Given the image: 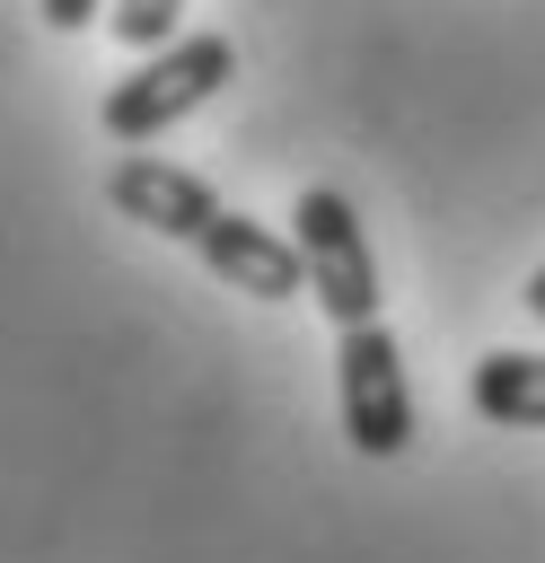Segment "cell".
Returning <instances> with one entry per match:
<instances>
[{"label":"cell","mask_w":545,"mask_h":563,"mask_svg":"<svg viewBox=\"0 0 545 563\" xmlns=\"http://www.w3.org/2000/svg\"><path fill=\"white\" fill-rule=\"evenodd\" d=\"M229 79H237V44L229 35H176L167 53H141V70H123L97 97V123H105V141H132L141 150L167 123H185L193 106H211Z\"/></svg>","instance_id":"1"},{"label":"cell","mask_w":545,"mask_h":563,"mask_svg":"<svg viewBox=\"0 0 545 563\" xmlns=\"http://www.w3.org/2000/svg\"><path fill=\"white\" fill-rule=\"evenodd\" d=\"M290 238H299V255H308V299L334 317V334H352V325H378V255H369V229H360V211L334 194V185H308L299 202H290Z\"/></svg>","instance_id":"2"},{"label":"cell","mask_w":545,"mask_h":563,"mask_svg":"<svg viewBox=\"0 0 545 563\" xmlns=\"http://www.w3.org/2000/svg\"><path fill=\"white\" fill-rule=\"evenodd\" d=\"M334 396H343V440L360 457H396L413 440V387L387 325H352L334 343Z\"/></svg>","instance_id":"3"},{"label":"cell","mask_w":545,"mask_h":563,"mask_svg":"<svg viewBox=\"0 0 545 563\" xmlns=\"http://www.w3.org/2000/svg\"><path fill=\"white\" fill-rule=\"evenodd\" d=\"M105 202H114L123 220L176 238V246H202V229L229 211V202L211 194V176H193V167H176V158H158V150L114 158V167H105Z\"/></svg>","instance_id":"4"},{"label":"cell","mask_w":545,"mask_h":563,"mask_svg":"<svg viewBox=\"0 0 545 563\" xmlns=\"http://www.w3.org/2000/svg\"><path fill=\"white\" fill-rule=\"evenodd\" d=\"M193 255H202L229 290H246V299H299V290H308L299 238H281V229H264V220H246V211H220Z\"/></svg>","instance_id":"5"},{"label":"cell","mask_w":545,"mask_h":563,"mask_svg":"<svg viewBox=\"0 0 545 563\" xmlns=\"http://www.w3.org/2000/svg\"><path fill=\"white\" fill-rule=\"evenodd\" d=\"M466 405L501 431H545V352H483L466 369Z\"/></svg>","instance_id":"6"},{"label":"cell","mask_w":545,"mask_h":563,"mask_svg":"<svg viewBox=\"0 0 545 563\" xmlns=\"http://www.w3.org/2000/svg\"><path fill=\"white\" fill-rule=\"evenodd\" d=\"M105 26H114L132 53H167L176 26H185V0H105Z\"/></svg>","instance_id":"7"},{"label":"cell","mask_w":545,"mask_h":563,"mask_svg":"<svg viewBox=\"0 0 545 563\" xmlns=\"http://www.w3.org/2000/svg\"><path fill=\"white\" fill-rule=\"evenodd\" d=\"M35 9H44V26H62V35H79V26H88V18L105 9V0H35Z\"/></svg>","instance_id":"8"},{"label":"cell","mask_w":545,"mask_h":563,"mask_svg":"<svg viewBox=\"0 0 545 563\" xmlns=\"http://www.w3.org/2000/svg\"><path fill=\"white\" fill-rule=\"evenodd\" d=\"M527 317H545V264L527 273Z\"/></svg>","instance_id":"9"}]
</instances>
